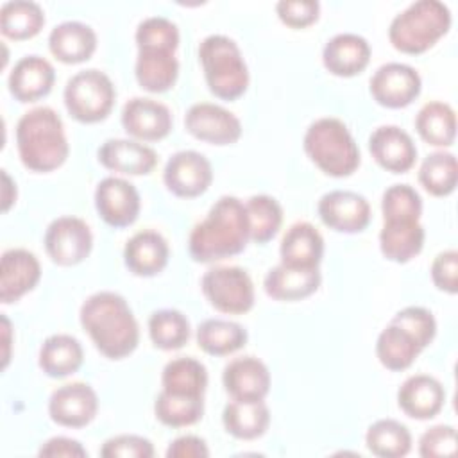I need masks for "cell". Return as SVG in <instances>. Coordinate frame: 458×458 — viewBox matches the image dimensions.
<instances>
[{"instance_id":"cell-12","label":"cell","mask_w":458,"mask_h":458,"mask_svg":"<svg viewBox=\"0 0 458 458\" xmlns=\"http://www.w3.org/2000/svg\"><path fill=\"white\" fill-rule=\"evenodd\" d=\"M184 127L193 138L211 145H231L242 136L238 116L211 102L193 104L186 111Z\"/></svg>"},{"instance_id":"cell-48","label":"cell","mask_w":458,"mask_h":458,"mask_svg":"<svg viewBox=\"0 0 458 458\" xmlns=\"http://www.w3.org/2000/svg\"><path fill=\"white\" fill-rule=\"evenodd\" d=\"M433 284L447 293H456L458 290V252L447 249L437 254L431 263Z\"/></svg>"},{"instance_id":"cell-25","label":"cell","mask_w":458,"mask_h":458,"mask_svg":"<svg viewBox=\"0 0 458 458\" xmlns=\"http://www.w3.org/2000/svg\"><path fill=\"white\" fill-rule=\"evenodd\" d=\"M279 254L286 267L318 268L324 256V238L310 222H295L286 229Z\"/></svg>"},{"instance_id":"cell-35","label":"cell","mask_w":458,"mask_h":458,"mask_svg":"<svg viewBox=\"0 0 458 458\" xmlns=\"http://www.w3.org/2000/svg\"><path fill=\"white\" fill-rule=\"evenodd\" d=\"M247 344L243 326L224 318H208L197 327V345L211 356H227Z\"/></svg>"},{"instance_id":"cell-37","label":"cell","mask_w":458,"mask_h":458,"mask_svg":"<svg viewBox=\"0 0 458 458\" xmlns=\"http://www.w3.org/2000/svg\"><path fill=\"white\" fill-rule=\"evenodd\" d=\"M365 444L376 456L401 458L411 449V433L395 419H379L369 426Z\"/></svg>"},{"instance_id":"cell-47","label":"cell","mask_w":458,"mask_h":458,"mask_svg":"<svg viewBox=\"0 0 458 458\" xmlns=\"http://www.w3.org/2000/svg\"><path fill=\"white\" fill-rule=\"evenodd\" d=\"M279 20L292 29H304L317 21L320 4L317 0H281L276 4Z\"/></svg>"},{"instance_id":"cell-44","label":"cell","mask_w":458,"mask_h":458,"mask_svg":"<svg viewBox=\"0 0 458 458\" xmlns=\"http://www.w3.org/2000/svg\"><path fill=\"white\" fill-rule=\"evenodd\" d=\"M390 322L406 329L417 340L420 349H426L437 335V320L433 313L422 306H406L397 311Z\"/></svg>"},{"instance_id":"cell-7","label":"cell","mask_w":458,"mask_h":458,"mask_svg":"<svg viewBox=\"0 0 458 458\" xmlns=\"http://www.w3.org/2000/svg\"><path fill=\"white\" fill-rule=\"evenodd\" d=\"M63 97L72 118L81 123H97L111 113L116 91L104 72L89 68L68 79Z\"/></svg>"},{"instance_id":"cell-6","label":"cell","mask_w":458,"mask_h":458,"mask_svg":"<svg viewBox=\"0 0 458 458\" xmlns=\"http://www.w3.org/2000/svg\"><path fill=\"white\" fill-rule=\"evenodd\" d=\"M199 61L209 91L222 100H236L249 88V68L240 47L224 34L206 36L199 45Z\"/></svg>"},{"instance_id":"cell-18","label":"cell","mask_w":458,"mask_h":458,"mask_svg":"<svg viewBox=\"0 0 458 458\" xmlns=\"http://www.w3.org/2000/svg\"><path fill=\"white\" fill-rule=\"evenodd\" d=\"M41 277V265L34 252L27 249H9L0 263V301L16 302L34 290Z\"/></svg>"},{"instance_id":"cell-21","label":"cell","mask_w":458,"mask_h":458,"mask_svg":"<svg viewBox=\"0 0 458 458\" xmlns=\"http://www.w3.org/2000/svg\"><path fill=\"white\" fill-rule=\"evenodd\" d=\"M54 81V66L45 57L30 54L13 66L7 84L18 102H36L50 93Z\"/></svg>"},{"instance_id":"cell-27","label":"cell","mask_w":458,"mask_h":458,"mask_svg":"<svg viewBox=\"0 0 458 458\" xmlns=\"http://www.w3.org/2000/svg\"><path fill=\"white\" fill-rule=\"evenodd\" d=\"M320 281L318 268H295L279 263L267 272L263 286L267 295L276 301H301L315 293Z\"/></svg>"},{"instance_id":"cell-38","label":"cell","mask_w":458,"mask_h":458,"mask_svg":"<svg viewBox=\"0 0 458 458\" xmlns=\"http://www.w3.org/2000/svg\"><path fill=\"white\" fill-rule=\"evenodd\" d=\"M458 181L456 157L451 152L437 150L424 157L419 168V182L435 197H445L454 191Z\"/></svg>"},{"instance_id":"cell-41","label":"cell","mask_w":458,"mask_h":458,"mask_svg":"<svg viewBox=\"0 0 458 458\" xmlns=\"http://www.w3.org/2000/svg\"><path fill=\"white\" fill-rule=\"evenodd\" d=\"M156 419L170 428H184L199 422L204 413V397L172 395L165 390L159 392L154 403Z\"/></svg>"},{"instance_id":"cell-10","label":"cell","mask_w":458,"mask_h":458,"mask_svg":"<svg viewBox=\"0 0 458 458\" xmlns=\"http://www.w3.org/2000/svg\"><path fill=\"white\" fill-rule=\"evenodd\" d=\"M419 72L404 63L381 64L370 77V95L385 107L399 109L410 106L420 95Z\"/></svg>"},{"instance_id":"cell-16","label":"cell","mask_w":458,"mask_h":458,"mask_svg":"<svg viewBox=\"0 0 458 458\" xmlns=\"http://www.w3.org/2000/svg\"><path fill=\"white\" fill-rule=\"evenodd\" d=\"M170 109L147 97H134L125 102L122 109V125L127 134L141 141H157L172 131Z\"/></svg>"},{"instance_id":"cell-33","label":"cell","mask_w":458,"mask_h":458,"mask_svg":"<svg viewBox=\"0 0 458 458\" xmlns=\"http://www.w3.org/2000/svg\"><path fill=\"white\" fill-rule=\"evenodd\" d=\"M420 351L417 340L394 322H390L376 340V356L379 363L394 372L408 369Z\"/></svg>"},{"instance_id":"cell-46","label":"cell","mask_w":458,"mask_h":458,"mask_svg":"<svg viewBox=\"0 0 458 458\" xmlns=\"http://www.w3.org/2000/svg\"><path fill=\"white\" fill-rule=\"evenodd\" d=\"M104 458H152L154 445L148 438L140 435H116L104 442L100 449Z\"/></svg>"},{"instance_id":"cell-20","label":"cell","mask_w":458,"mask_h":458,"mask_svg":"<svg viewBox=\"0 0 458 458\" xmlns=\"http://www.w3.org/2000/svg\"><path fill=\"white\" fill-rule=\"evenodd\" d=\"M444 401L445 390L442 383L429 374L410 376L397 390L399 408L417 420L433 419L444 408Z\"/></svg>"},{"instance_id":"cell-9","label":"cell","mask_w":458,"mask_h":458,"mask_svg":"<svg viewBox=\"0 0 458 458\" xmlns=\"http://www.w3.org/2000/svg\"><path fill=\"white\" fill-rule=\"evenodd\" d=\"M91 247V229L79 216H59L45 231L47 254L59 267L82 263L89 256Z\"/></svg>"},{"instance_id":"cell-3","label":"cell","mask_w":458,"mask_h":458,"mask_svg":"<svg viewBox=\"0 0 458 458\" xmlns=\"http://www.w3.org/2000/svg\"><path fill=\"white\" fill-rule=\"evenodd\" d=\"M16 147L23 166L32 172H52L70 154L63 120L48 106L21 114L16 123Z\"/></svg>"},{"instance_id":"cell-40","label":"cell","mask_w":458,"mask_h":458,"mask_svg":"<svg viewBox=\"0 0 458 458\" xmlns=\"http://www.w3.org/2000/svg\"><path fill=\"white\" fill-rule=\"evenodd\" d=\"M152 344L163 351L181 349L190 338V322L179 310H157L148 318Z\"/></svg>"},{"instance_id":"cell-39","label":"cell","mask_w":458,"mask_h":458,"mask_svg":"<svg viewBox=\"0 0 458 458\" xmlns=\"http://www.w3.org/2000/svg\"><path fill=\"white\" fill-rule=\"evenodd\" d=\"M249 218V234L256 243H267L272 240L283 224V208L270 195H252L245 202Z\"/></svg>"},{"instance_id":"cell-5","label":"cell","mask_w":458,"mask_h":458,"mask_svg":"<svg viewBox=\"0 0 458 458\" xmlns=\"http://www.w3.org/2000/svg\"><path fill=\"white\" fill-rule=\"evenodd\" d=\"M308 157L331 177H347L360 166V148L347 125L333 116L315 120L304 134Z\"/></svg>"},{"instance_id":"cell-1","label":"cell","mask_w":458,"mask_h":458,"mask_svg":"<svg viewBox=\"0 0 458 458\" xmlns=\"http://www.w3.org/2000/svg\"><path fill=\"white\" fill-rule=\"evenodd\" d=\"M79 318L95 347L109 360H122L138 347L140 327L120 293L97 292L89 295L81 306Z\"/></svg>"},{"instance_id":"cell-34","label":"cell","mask_w":458,"mask_h":458,"mask_svg":"<svg viewBox=\"0 0 458 458\" xmlns=\"http://www.w3.org/2000/svg\"><path fill=\"white\" fill-rule=\"evenodd\" d=\"M419 136L433 147H451L456 136V114L445 102H428L415 116Z\"/></svg>"},{"instance_id":"cell-32","label":"cell","mask_w":458,"mask_h":458,"mask_svg":"<svg viewBox=\"0 0 458 458\" xmlns=\"http://www.w3.org/2000/svg\"><path fill=\"white\" fill-rule=\"evenodd\" d=\"M161 383L163 390L172 395L204 397L208 386V370L199 360L191 356H179L165 365Z\"/></svg>"},{"instance_id":"cell-45","label":"cell","mask_w":458,"mask_h":458,"mask_svg":"<svg viewBox=\"0 0 458 458\" xmlns=\"http://www.w3.org/2000/svg\"><path fill=\"white\" fill-rule=\"evenodd\" d=\"M456 453V429L451 424H437L419 438V454L424 458L453 456Z\"/></svg>"},{"instance_id":"cell-24","label":"cell","mask_w":458,"mask_h":458,"mask_svg":"<svg viewBox=\"0 0 458 458\" xmlns=\"http://www.w3.org/2000/svg\"><path fill=\"white\" fill-rule=\"evenodd\" d=\"M170 249L163 234L152 229L132 234L123 249L125 267L141 277H152L159 274L168 263Z\"/></svg>"},{"instance_id":"cell-14","label":"cell","mask_w":458,"mask_h":458,"mask_svg":"<svg viewBox=\"0 0 458 458\" xmlns=\"http://www.w3.org/2000/svg\"><path fill=\"white\" fill-rule=\"evenodd\" d=\"M95 208L107 225L127 227L136 222L141 200L132 182L109 175L97 184Z\"/></svg>"},{"instance_id":"cell-26","label":"cell","mask_w":458,"mask_h":458,"mask_svg":"<svg viewBox=\"0 0 458 458\" xmlns=\"http://www.w3.org/2000/svg\"><path fill=\"white\" fill-rule=\"evenodd\" d=\"M48 48L61 63L79 64L93 55L97 48V34L86 23L68 20L50 30Z\"/></svg>"},{"instance_id":"cell-19","label":"cell","mask_w":458,"mask_h":458,"mask_svg":"<svg viewBox=\"0 0 458 458\" xmlns=\"http://www.w3.org/2000/svg\"><path fill=\"white\" fill-rule=\"evenodd\" d=\"M222 383L236 401H263L270 390V372L261 360L242 356L224 367Z\"/></svg>"},{"instance_id":"cell-13","label":"cell","mask_w":458,"mask_h":458,"mask_svg":"<svg viewBox=\"0 0 458 458\" xmlns=\"http://www.w3.org/2000/svg\"><path fill=\"white\" fill-rule=\"evenodd\" d=\"M317 211L320 220L336 233H361L370 222L369 200L351 190H333L324 193Z\"/></svg>"},{"instance_id":"cell-2","label":"cell","mask_w":458,"mask_h":458,"mask_svg":"<svg viewBox=\"0 0 458 458\" xmlns=\"http://www.w3.org/2000/svg\"><path fill=\"white\" fill-rule=\"evenodd\" d=\"M249 240L245 204L236 197L224 195L211 206L206 218L195 224L188 249L195 261L213 263L240 254Z\"/></svg>"},{"instance_id":"cell-49","label":"cell","mask_w":458,"mask_h":458,"mask_svg":"<svg viewBox=\"0 0 458 458\" xmlns=\"http://www.w3.org/2000/svg\"><path fill=\"white\" fill-rule=\"evenodd\" d=\"M38 454L50 458H84L88 456V451L82 447L79 440L68 437H52L39 447Z\"/></svg>"},{"instance_id":"cell-8","label":"cell","mask_w":458,"mask_h":458,"mask_svg":"<svg viewBox=\"0 0 458 458\" xmlns=\"http://www.w3.org/2000/svg\"><path fill=\"white\" fill-rule=\"evenodd\" d=\"M209 304L229 315L247 313L254 306V284L250 276L240 267L209 268L200 281Z\"/></svg>"},{"instance_id":"cell-52","label":"cell","mask_w":458,"mask_h":458,"mask_svg":"<svg viewBox=\"0 0 458 458\" xmlns=\"http://www.w3.org/2000/svg\"><path fill=\"white\" fill-rule=\"evenodd\" d=\"M2 329H4V344H5V351H4V367H7L9 363V345H11V322L5 315H2Z\"/></svg>"},{"instance_id":"cell-28","label":"cell","mask_w":458,"mask_h":458,"mask_svg":"<svg viewBox=\"0 0 458 458\" xmlns=\"http://www.w3.org/2000/svg\"><path fill=\"white\" fill-rule=\"evenodd\" d=\"M138 84L150 93L168 91L179 75V61L174 50L141 48L134 66Z\"/></svg>"},{"instance_id":"cell-4","label":"cell","mask_w":458,"mask_h":458,"mask_svg":"<svg viewBox=\"0 0 458 458\" xmlns=\"http://www.w3.org/2000/svg\"><path fill=\"white\" fill-rule=\"evenodd\" d=\"M451 21V11L444 2L417 0L394 16L388 39L403 54H422L449 32Z\"/></svg>"},{"instance_id":"cell-23","label":"cell","mask_w":458,"mask_h":458,"mask_svg":"<svg viewBox=\"0 0 458 458\" xmlns=\"http://www.w3.org/2000/svg\"><path fill=\"white\" fill-rule=\"evenodd\" d=\"M98 161L113 172L127 175H147L157 165V154L136 140L111 138L98 148Z\"/></svg>"},{"instance_id":"cell-22","label":"cell","mask_w":458,"mask_h":458,"mask_svg":"<svg viewBox=\"0 0 458 458\" xmlns=\"http://www.w3.org/2000/svg\"><path fill=\"white\" fill-rule=\"evenodd\" d=\"M370 61L369 41L354 32H340L333 36L322 50L326 70L336 77H352L367 68Z\"/></svg>"},{"instance_id":"cell-15","label":"cell","mask_w":458,"mask_h":458,"mask_svg":"<svg viewBox=\"0 0 458 458\" xmlns=\"http://www.w3.org/2000/svg\"><path fill=\"white\" fill-rule=\"evenodd\" d=\"M98 411L97 392L82 381L59 386L48 399L50 419L64 428H84Z\"/></svg>"},{"instance_id":"cell-42","label":"cell","mask_w":458,"mask_h":458,"mask_svg":"<svg viewBox=\"0 0 458 458\" xmlns=\"http://www.w3.org/2000/svg\"><path fill=\"white\" fill-rule=\"evenodd\" d=\"M383 220H420L422 199L410 184L388 186L381 199Z\"/></svg>"},{"instance_id":"cell-30","label":"cell","mask_w":458,"mask_h":458,"mask_svg":"<svg viewBox=\"0 0 458 458\" xmlns=\"http://www.w3.org/2000/svg\"><path fill=\"white\" fill-rule=\"evenodd\" d=\"M84 351L81 342L64 333H57L48 336L41 347L38 363L41 370L50 377H66L77 372L82 365Z\"/></svg>"},{"instance_id":"cell-31","label":"cell","mask_w":458,"mask_h":458,"mask_svg":"<svg viewBox=\"0 0 458 458\" xmlns=\"http://www.w3.org/2000/svg\"><path fill=\"white\" fill-rule=\"evenodd\" d=\"M222 420L225 431L240 440H254L265 435L270 424V410L263 401H236L225 404Z\"/></svg>"},{"instance_id":"cell-17","label":"cell","mask_w":458,"mask_h":458,"mask_svg":"<svg viewBox=\"0 0 458 458\" xmlns=\"http://www.w3.org/2000/svg\"><path fill=\"white\" fill-rule=\"evenodd\" d=\"M369 150L374 161L392 172H408L417 159V147L411 136L397 125H381L369 136Z\"/></svg>"},{"instance_id":"cell-36","label":"cell","mask_w":458,"mask_h":458,"mask_svg":"<svg viewBox=\"0 0 458 458\" xmlns=\"http://www.w3.org/2000/svg\"><path fill=\"white\" fill-rule=\"evenodd\" d=\"M45 25V13L30 0H11L0 9V30L5 38L21 41L34 38Z\"/></svg>"},{"instance_id":"cell-29","label":"cell","mask_w":458,"mask_h":458,"mask_svg":"<svg viewBox=\"0 0 458 458\" xmlns=\"http://www.w3.org/2000/svg\"><path fill=\"white\" fill-rule=\"evenodd\" d=\"M424 227L420 220H383L379 249L394 263H408L424 247Z\"/></svg>"},{"instance_id":"cell-50","label":"cell","mask_w":458,"mask_h":458,"mask_svg":"<svg viewBox=\"0 0 458 458\" xmlns=\"http://www.w3.org/2000/svg\"><path fill=\"white\" fill-rule=\"evenodd\" d=\"M168 458H204L209 456L206 440L197 435H182L170 442L166 449Z\"/></svg>"},{"instance_id":"cell-11","label":"cell","mask_w":458,"mask_h":458,"mask_svg":"<svg viewBox=\"0 0 458 458\" xmlns=\"http://www.w3.org/2000/svg\"><path fill=\"white\" fill-rule=\"evenodd\" d=\"M163 181L174 195L193 199L209 188L213 168L204 154L197 150H179L166 161Z\"/></svg>"},{"instance_id":"cell-43","label":"cell","mask_w":458,"mask_h":458,"mask_svg":"<svg viewBox=\"0 0 458 458\" xmlns=\"http://www.w3.org/2000/svg\"><path fill=\"white\" fill-rule=\"evenodd\" d=\"M136 45L138 50L166 48L175 52L179 47V29L165 16H148L136 29Z\"/></svg>"},{"instance_id":"cell-51","label":"cell","mask_w":458,"mask_h":458,"mask_svg":"<svg viewBox=\"0 0 458 458\" xmlns=\"http://www.w3.org/2000/svg\"><path fill=\"white\" fill-rule=\"evenodd\" d=\"M2 175H4V211H7L11 208V204L14 202V199H16V195H9L11 190H16V184L11 181L7 172H4Z\"/></svg>"}]
</instances>
